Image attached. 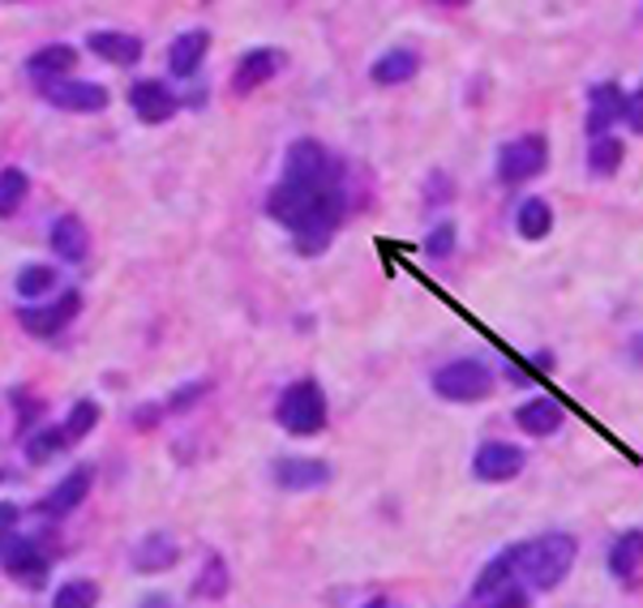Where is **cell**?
Masks as SVG:
<instances>
[{
	"label": "cell",
	"mask_w": 643,
	"mask_h": 608,
	"mask_svg": "<svg viewBox=\"0 0 643 608\" xmlns=\"http://www.w3.org/2000/svg\"><path fill=\"white\" fill-rule=\"evenodd\" d=\"M575 553H579V545H575V536H566V531L536 536L528 545H515V575H519V582L536 587V591H554V587L571 575Z\"/></svg>",
	"instance_id": "cell-1"
},
{
	"label": "cell",
	"mask_w": 643,
	"mask_h": 608,
	"mask_svg": "<svg viewBox=\"0 0 643 608\" xmlns=\"http://www.w3.org/2000/svg\"><path fill=\"white\" fill-rule=\"evenodd\" d=\"M280 424L292 433V438H318L327 429V394L313 377H301L280 394Z\"/></svg>",
	"instance_id": "cell-2"
},
{
	"label": "cell",
	"mask_w": 643,
	"mask_h": 608,
	"mask_svg": "<svg viewBox=\"0 0 643 608\" xmlns=\"http://www.w3.org/2000/svg\"><path fill=\"white\" fill-rule=\"evenodd\" d=\"M433 390L447 403H480L494 394V373L480 360H450L433 373Z\"/></svg>",
	"instance_id": "cell-3"
},
{
	"label": "cell",
	"mask_w": 643,
	"mask_h": 608,
	"mask_svg": "<svg viewBox=\"0 0 643 608\" xmlns=\"http://www.w3.org/2000/svg\"><path fill=\"white\" fill-rule=\"evenodd\" d=\"M545 164H549V141L540 138V134L515 138L498 150V180L503 185H524L532 176H540Z\"/></svg>",
	"instance_id": "cell-4"
},
{
	"label": "cell",
	"mask_w": 643,
	"mask_h": 608,
	"mask_svg": "<svg viewBox=\"0 0 643 608\" xmlns=\"http://www.w3.org/2000/svg\"><path fill=\"white\" fill-rule=\"evenodd\" d=\"M283 176L292 180H305V185H339V167L327 155V146L313 138H301L288 146V159H283Z\"/></svg>",
	"instance_id": "cell-5"
},
{
	"label": "cell",
	"mask_w": 643,
	"mask_h": 608,
	"mask_svg": "<svg viewBox=\"0 0 643 608\" xmlns=\"http://www.w3.org/2000/svg\"><path fill=\"white\" fill-rule=\"evenodd\" d=\"M78 313H82V296H78V292H65V296H57L52 304H27V308H18V322H22V331L35 334V339H52V334L65 331Z\"/></svg>",
	"instance_id": "cell-6"
},
{
	"label": "cell",
	"mask_w": 643,
	"mask_h": 608,
	"mask_svg": "<svg viewBox=\"0 0 643 608\" xmlns=\"http://www.w3.org/2000/svg\"><path fill=\"white\" fill-rule=\"evenodd\" d=\"M0 570H9L22 582H43L52 570V557L43 545H35L27 536H9V540H0Z\"/></svg>",
	"instance_id": "cell-7"
},
{
	"label": "cell",
	"mask_w": 643,
	"mask_h": 608,
	"mask_svg": "<svg viewBox=\"0 0 643 608\" xmlns=\"http://www.w3.org/2000/svg\"><path fill=\"white\" fill-rule=\"evenodd\" d=\"M129 108H134V116H138L142 125H164V120L176 116L181 99L172 95L168 82H159V78H142V82L129 86Z\"/></svg>",
	"instance_id": "cell-8"
},
{
	"label": "cell",
	"mask_w": 643,
	"mask_h": 608,
	"mask_svg": "<svg viewBox=\"0 0 643 608\" xmlns=\"http://www.w3.org/2000/svg\"><path fill=\"white\" fill-rule=\"evenodd\" d=\"M524 471V450L510 442H485L472 459V475L480 484H506Z\"/></svg>",
	"instance_id": "cell-9"
},
{
	"label": "cell",
	"mask_w": 643,
	"mask_h": 608,
	"mask_svg": "<svg viewBox=\"0 0 643 608\" xmlns=\"http://www.w3.org/2000/svg\"><path fill=\"white\" fill-rule=\"evenodd\" d=\"M48 104L60 111H82V116H95V111L108 108V90L99 82H78V78H60V82L43 86Z\"/></svg>",
	"instance_id": "cell-10"
},
{
	"label": "cell",
	"mask_w": 643,
	"mask_h": 608,
	"mask_svg": "<svg viewBox=\"0 0 643 608\" xmlns=\"http://www.w3.org/2000/svg\"><path fill=\"white\" fill-rule=\"evenodd\" d=\"M271 475H275V484L288 489V493H309V489H327L335 471H331V463H322V459H296V454H288V459H280V463L271 468Z\"/></svg>",
	"instance_id": "cell-11"
},
{
	"label": "cell",
	"mask_w": 643,
	"mask_h": 608,
	"mask_svg": "<svg viewBox=\"0 0 643 608\" xmlns=\"http://www.w3.org/2000/svg\"><path fill=\"white\" fill-rule=\"evenodd\" d=\"M90 484H95V468H90V463H82V468L69 471V475L60 480L57 489L43 498V506H39V510H43L48 519H65V514H74V510H78V506L86 501Z\"/></svg>",
	"instance_id": "cell-12"
},
{
	"label": "cell",
	"mask_w": 643,
	"mask_h": 608,
	"mask_svg": "<svg viewBox=\"0 0 643 608\" xmlns=\"http://www.w3.org/2000/svg\"><path fill=\"white\" fill-rule=\"evenodd\" d=\"M283 69V52L275 48H253L250 56H241L236 73H232V90L236 95H253L257 86H266Z\"/></svg>",
	"instance_id": "cell-13"
},
{
	"label": "cell",
	"mask_w": 643,
	"mask_h": 608,
	"mask_svg": "<svg viewBox=\"0 0 643 608\" xmlns=\"http://www.w3.org/2000/svg\"><path fill=\"white\" fill-rule=\"evenodd\" d=\"M622 111H626V95H622V86L617 82L592 86V95H587V134H592V138L610 134V125L622 120Z\"/></svg>",
	"instance_id": "cell-14"
},
{
	"label": "cell",
	"mask_w": 643,
	"mask_h": 608,
	"mask_svg": "<svg viewBox=\"0 0 643 608\" xmlns=\"http://www.w3.org/2000/svg\"><path fill=\"white\" fill-rule=\"evenodd\" d=\"M515 424L528 433V438H554L562 424H566V408L549 394H536L528 399L519 412H515Z\"/></svg>",
	"instance_id": "cell-15"
},
{
	"label": "cell",
	"mask_w": 643,
	"mask_h": 608,
	"mask_svg": "<svg viewBox=\"0 0 643 608\" xmlns=\"http://www.w3.org/2000/svg\"><path fill=\"white\" fill-rule=\"evenodd\" d=\"M86 43H90V52L99 56V60L120 65V69H129V65L142 60V39L138 35H125V30H95Z\"/></svg>",
	"instance_id": "cell-16"
},
{
	"label": "cell",
	"mask_w": 643,
	"mask_h": 608,
	"mask_svg": "<svg viewBox=\"0 0 643 608\" xmlns=\"http://www.w3.org/2000/svg\"><path fill=\"white\" fill-rule=\"evenodd\" d=\"M176 561H181V545L172 540L168 531L146 536L138 549H134V570H138V575H164Z\"/></svg>",
	"instance_id": "cell-17"
},
{
	"label": "cell",
	"mask_w": 643,
	"mask_h": 608,
	"mask_svg": "<svg viewBox=\"0 0 643 608\" xmlns=\"http://www.w3.org/2000/svg\"><path fill=\"white\" fill-rule=\"evenodd\" d=\"M30 78H39V82H60L65 73H74L78 69V52L69 48V43H48V48H39V52L27 60Z\"/></svg>",
	"instance_id": "cell-18"
},
{
	"label": "cell",
	"mask_w": 643,
	"mask_h": 608,
	"mask_svg": "<svg viewBox=\"0 0 643 608\" xmlns=\"http://www.w3.org/2000/svg\"><path fill=\"white\" fill-rule=\"evenodd\" d=\"M420 73V56L412 48H391L387 56H378L373 60V69H369V78L378 86H403L412 82Z\"/></svg>",
	"instance_id": "cell-19"
},
{
	"label": "cell",
	"mask_w": 643,
	"mask_h": 608,
	"mask_svg": "<svg viewBox=\"0 0 643 608\" xmlns=\"http://www.w3.org/2000/svg\"><path fill=\"white\" fill-rule=\"evenodd\" d=\"M52 249H57L60 262H82L90 253V236H86V223L78 215H60L52 223Z\"/></svg>",
	"instance_id": "cell-20"
},
{
	"label": "cell",
	"mask_w": 643,
	"mask_h": 608,
	"mask_svg": "<svg viewBox=\"0 0 643 608\" xmlns=\"http://www.w3.org/2000/svg\"><path fill=\"white\" fill-rule=\"evenodd\" d=\"M643 570V531H622L610 549V575L617 582H631Z\"/></svg>",
	"instance_id": "cell-21"
},
{
	"label": "cell",
	"mask_w": 643,
	"mask_h": 608,
	"mask_svg": "<svg viewBox=\"0 0 643 608\" xmlns=\"http://www.w3.org/2000/svg\"><path fill=\"white\" fill-rule=\"evenodd\" d=\"M206 48H211V35H206V30H185L168 52L172 73H176V78H194L197 65H202V56H206Z\"/></svg>",
	"instance_id": "cell-22"
},
{
	"label": "cell",
	"mask_w": 643,
	"mask_h": 608,
	"mask_svg": "<svg viewBox=\"0 0 643 608\" xmlns=\"http://www.w3.org/2000/svg\"><path fill=\"white\" fill-rule=\"evenodd\" d=\"M515 227H519L524 241H545V236L554 232V210H549V202H545V197H528V202L519 206V215H515Z\"/></svg>",
	"instance_id": "cell-23"
},
{
	"label": "cell",
	"mask_w": 643,
	"mask_h": 608,
	"mask_svg": "<svg viewBox=\"0 0 643 608\" xmlns=\"http://www.w3.org/2000/svg\"><path fill=\"white\" fill-rule=\"evenodd\" d=\"M227 587H232L227 561L220 553H206V561H202V570H197L194 579V596H202V600H224Z\"/></svg>",
	"instance_id": "cell-24"
},
{
	"label": "cell",
	"mask_w": 643,
	"mask_h": 608,
	"mask_svg": "<svg viewBox=\"0 0 643 608\" xmlns=\"http://www.w3.org/2000/svg\"><path fill=\"white\" fill-rule=\"evenodd\" d=\"M515 579H519V575H515V545H510V549H503V553L476 575L472 600H480V596H489V591H498V587H506V582H515Z\"/></svg>",
	"instance_id": "cell-25"
},
{
	"label": "cell",
	"mask_w": 643,
	"mask_h": 608,
	"mask_svg": "<svg viewBox=\"0 0 643 608\" xmlns=\"http://www.w3.org/2000/svg\"><path fill=\"white\" fill-rule=\"evenodd\" d=\"M622 159H626V146L617 138H610V134L592 138V146H587V171L601 176V180H605V176H617Z\"/></svg>",
	"instance_id": "cell-26"
},
{
	"label": "cell",
	"mask_w": 643,
	"mask_h": 608,
	"mask_svg": "<svg viewBox=\"0 0 643 608\" xmlns=\"http://www.w3.org/2000/svg\"><path fill=\"white\" fill-rule=\"evenodd\" d=\"M30 194V176L22 167H4L0 171V219H9V215H18L22 210V202Z\"/></svg>",
	"instance_id": "cell-27"
},
{
	"label": "cell",
	"mask_w": 643,
	"mask_h": 608,
	"mask_svg": "<svg viewBox=\"0 0 643 608\" xmlns=\"http://www.w3.org/2000/svg\"><path fill=\"white\" fill-rule=\"evenodd\" d=\"M69 450V438H65V429H39L35 438L27 442V463L35 468H43V463H52Z\"/></svg>",
	"instance_id": "cell-28"
},
{
	"label": "cell",
	"mask_w": 643,
	"mask_h": 608,
	"mask_svg": "<svg viewBox=\"0 0 643 608\" xmlns=\"http://www.w3.org/2000/svg\"><path fill=\"white\" fill-rule=\"evenodd\" d=\"M95 605H99V587L90 579H69L52 596V608H95Z\"/></svg>",
	"instance_id": "cell-29"
},
{
	"label": "cell",
	"mask_w": 643,
	"mask_h": 608,
	"mask_svg": "<svg viewBox=\"0 0 643 608\" xmlns=\"http://www.w3.org/2000/svg\"><path fill=\"white\" fill-rule=\"evenodd\" d=\"M52 287H57V271L52 266H22L18 271V296H27V301L48 296Z\"/></svg>",
	"instance_id": "cell-30"
},
{
	"label": "cell",
	"mask_w": 643,
	"mask_h": 608,
	"mask_svg": "<svg viewBox=\"0 0 643 608\" xmlns=\"http://www.w3.org/2000/svg\"><path fill=\"white\" fill-rule=\"evenodd\" d=\"M95 424H99V403H95V399H82V403H74V412H69V420H65L60 429H65V438L74 445V442H82Z\"/></svg>",
	"instance_id": "cell-31"
},
{
	"label": "cell",
	"mask_w": 643,
	"mask_h": 608,
	"mask_svg": "<svg viewBox=\"0 0 643 608\" xmlns=\"http://www.w3.org/2000/svg\"><path fill=\"white\" fill-rule=\"evenodd\" d=\"M476 608H528V591H524V582H506L498 591H489V596H480Z\"/></svg>",
	"instance_id": "cell-32"
},
{
	"label": "cell",
	"mask_w": 643,
	"mask_h": 608,
	"mask_svg": "<svg viewBox=\"0 0 643 608\" xmlns=\"http://www.w3.org/2000/svg\"><path fill=\"white\" fill-rule=\"evenodd\" d=\"M425 253H429V257H450V253H455V223H438V227L425 236Z\"/></svg>",
	"instance_id": "cell-33"
},
{
	"label": "cell",
	"mask_w": 643,
	"mask_h": 608,
	"mask_svg": "<svg viewBox=\"0 0 643 608\" xmlns=\"http://www.w3.org/2000/svg\"><path fill=\"white\" fill-rule=\"evenodd\" d=\"M18 519H22V510H18L13 501H0V540H9V536H13Z\"/></svg>",
	"instance_id": "cell-34"
},
{
	"label": "cell",
	"mask_w": 643,
	"mask_h": 608,
	"mask_svg": "<svg viewBox=\"0 0 643 608\" xmlns=\"http://www.w3.org/2000/svg\"><path fill=\"white\" fill-rule=\"evenodd\" d=\"M622 120H626L631 129H640V134H643V95L626 99V111H622Z\"/></svg>",
	"instance_id": "cell-35"
},
{
	"label": "cell",
	"mask_w": 643,
	"mask_h": 608,
	"mask_svg": "<svg viewBox=\"0 0 643 608\" xmlns=\"http://www.w3.org/2000/svg\"><path fill=\"white\" fill-rule=\"evenodd\" d=\"M134 424H138V429H155V424H159V408H142Z\"/></svg>",
	"instance_id": "cell-36"
},
{
	"label": "cell",
	"mask_w": 643,
	"mask_h": 608,
	"mask_svg": "<svg viewBox=\"0 0 643 608\" xmlns=\"http://www.w3.org/2000/svg\"><path fill=\"white\" fill-rule=\"evenodd\" d=\"M142 608H176V600H168V596H159V591H155V596H146V600H142Z\"/></svg>",
	"instance_id": "cell-37"
},
{
	"label": "cell",
	"mask_w": 643,
	"mask_h": 608,
	"mask_svg": "<svg viewBox=\"0 0 643 608\" xmlns=\"http://www.w3.org/2000/svg\"><path fill=\"white\" fill-rule=\"evenodd\" d=\"M631 360H635V364L643 369V334H635V339H631Z\"/></svg>",
	"instance_id": "cell-38"
},
{
	"label": "cell",
	"mask_w": 643,
	"mask_h": 608,
	"mask_svg": "<svg viewBox=\"0 0 643 608\" xmlns=\"http://www.w3.org/2000/svg\"><path fill=\"white\" fill-rule=\"evenodd\" d=\"M442 4H468V0H442Z\"/></svg>",
	"instance_id": "cell-39"
},
{
	"label": "cell",
	"mask_w": 643,
	"mask_h": 608,
	"mask_svg": "<svg viewBox=\"0 0 643 608\" xmlns=\"http://www.w3.org/2000/svg\"><path fill=\"white\" fill-rule=\"evenodd\" d=\"M640 95H643V90H640Z\"/></svg>",
	"instance_id": "cell-40"
}]
</instances>
